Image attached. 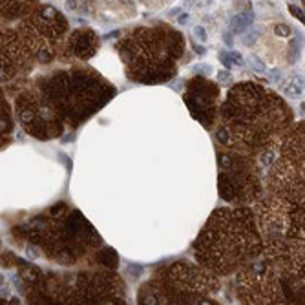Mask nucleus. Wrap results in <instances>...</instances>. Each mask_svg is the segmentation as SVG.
Returning a JSON list of instances; mask_svg holds the SVG:
<instances>
[{"mask_svg": "<svg viewBox=\"0 0 305 305\" xmlns=\"http://www.w3.org/2000/svg\"><path fill=\"white\" fill-rule=\"evenodd\" d=\"M220 194L234 205L254 203L262 197L260 168L248 156L220 154Z\"/></svg>", "mask_w": 305, "mask_h": 305, "instance_id": "nucleus-7", "label": "nucleus"}, {"mask_svg": "<svg viewBox=\"0 0 305 305\" xmlns=\"http://www.w3.org/2000/svg\"><path fill=\"white\" fill-rule=\"evenodd\" d=\"M269 77H271V81H274V82H280L281 81V73L278 72V70H272L271 75H269Z\"/></svg>", "mask_w": 305, "mask_h": 305, "instance_id": "nucleus-15", "label": "nucleus"}, {"mask_svg": "<svg viewBox=\"0 0 305 305\" xmlns=\"http://www.w3.org/2000/svg\"><path fill=\"white\" fill-rule=\"evenodd\" d=\"M225 42H227V44H229V46H232V42H234V40H232V33H227V35H225Z\"/></svg>", "mask_w": 305, "mask_h": 305, "instance_id": "nucleus-20", "label": "nucleus"}, {"mask_svg": "<svg viewBox=\"0 0 305 305\" xmlns=\"http://www.w3.org/2000/svg\"><path fill=\"white\" fill-rule=\"evenodd\" d=\"M119 2H121V4H124V6H126V4H128V6L134 4V0H119Z\"/></svg>", "mask_w": 305, "mask_h": 305, "instance_id": "nucleus-21", "label": "nucleus"}, {"mask_svg": "<svg viewBox=\"0 0 305 305\" xmlns=\"http://www.w3.org/2000/svg\"><path fill=\"white\" fill-rule=\"evenodd\" d=\"M188 20H190V17H188V15H179V19H177V22H179V24H183V26H185L186 24V22H188Z\"/></svg>", "mask_w": 305, "mask_h": 305, "instance_id": "nucleus-18", "label": "nucleus"}, {"mask_svg": "<svg viewBox=\"0 0 305 305\" xmlns=\"http://www.w3.org/2000/svg\"><path fill=\"white\" fill-rule=\"evenodd\" d=\"M276 33H278V35H287V33H289V28H281V26H278V28H276Z\"/></svg>", "mask_w": 305, "mask_h": 305, "instance_id": "nucleus-19", "label": "nucleus"}, {"mask_svg": "<svg viewBox=\"0 0 305 305\" xmlns=\"http://www.w3.org/2000/svg\"><path fill=\"white\" fill-rule=\"evenodd\" d=\"M66 10L75 11L77 10V0H66Z\"/></svg>", "mask_w": 305, "mask_h": 305, "instance_id": "nucleus-17", "label": "nucleus"}, {"mask_svg": "<svg viewBox=\"0 0 305 305\" xmlns=\"http://www.w3.org/2000/svg\"><path fill=\"white\" fill-rule=\"evenodd\" d=\"M280 88L289 99H300L303 95V79L300 75H289L285 81H280Z\"/></svg>", "mask_w": 305, "mask_h": 305, "instance_id": "nucleus-8", "label": "nucleus"}, {"mask_svg": "<svg viewBox=\"0 0 305 305\" xmlns=\"http://www.w3.org/2000/svg\"><path fill=\"white\" fill-rule=\"evenodd\" d=\"M220 112L218 141L245 156H256L265 150L292 123L291 108L283 99L254 82L234 86Z\"/></svg>", "mask_w": 305, "mask_h": 305, "instance_id": "nucleus-1", "label": "nucleus"}, {"mask_svg": "<svg viewBox=\"0 0 305 305\" xmlns=\"http://www.w3.org/2000/svg\"><path fill=\"white\" fill-rule=\"evenodd\" d=\"M229 57L232 59V61L236 62V64H238V66H243V57H241V55H239L238 52H230V53H229Z\"/></svg>", "mask_w": 305, "mask_h": 305, "instance_id": "nucleus-13", "label": "nucleus"}, {"mask_svg": "<svg viewBox=\"0 0 305 305\" xmlns=\"http://www.w3.org/2000/svg\"><path fill=\"white\" fill-rule=\"evenodd\" d=\"M292 281L303 283L287 276L265 254H260L236 272V291L241 303H287L281 287Z\"/></svg>", "mask_w": 305, "mask_h": 305, "instance_id": "nucleus-6", "label": "nucleus"}, {"mask_svg": "<svg viewBox=\"0 0 305 305\" xmlns=\"http://www.w3.org/2000/svg\"><path fill=\"white\" fill-rule=\"evenodd\" d=\"M262 254L281 272L303 281V205L281 197H260L254 207Z\"/></svg>", "mask_w": 305, "mask_h": 305, "instance_id": "nucleus-3", "label": "nucleus"}, {"mask_svg": "<svg viewBox=\"0 0 305 305\" xmlns=\"http://www.w3.org/2000/svg\"><path fill=\"white\" fill-rule=\"evenodd\" d=\"M195 258L214 274H234L262 254L254 212L247 207L218 209L195 241Z\"/></svg>", "mask_w": 305, "mask_h": 305, "instance_id": "nucleus-2", "label": "nucleus"}, {"mask_svg": "<svg viewBox=\"0 0 305 305\" xmlns=\"http://www.w3.org/2000/svg\"><path fill=\"white\" fill-rule=\"evenodd\" d=\"M269 146L274 161L267 167V188L276 197L303 205V123L289 126Z\"/></svg>", "mask_w": 305, "mask_h": 305, "instance_id": "nucleus-5", "label": "nucleus"}, {"mask_svg": "<svg viewBox=\"0 0 305 305\" xmlns=\"http://www.w3.org/2000/svg\"><path fill=\"white\" fill-rule=\"evenodd\" d=\"M291 11H292V15H296V19H298V20H303V13L300 11V8H296V6H291Z\"/></svg>", "mask_w": 305, "mask_h": 305, "instance_id": "nucleus-16", "label": "nucleus"}, {"mask_svg": "<svg viewBox=\"0 0 305 305\" xmlns=\"http://www.w3.org/2000/svg\"><path fill=\"white\" fill-rule=\"evenodd\" d=\"M106 2H108V4H110V2H114V0H106Z\"/></svg>", "mask_w": 305, "mask_h": 305, "instance_id": "nucleus-22", "label": "nucleus"}, {"mask_svg": "<svg viewBox=\"0 0 305 305\" xmlns=\"http://www.w3.org/2000/svg\"><path fill=\"white\" fill-rule=\"evenodd\" d=\"M247 62H248V66L252 68L254 72H258V73H265V62H263L262 59H258L256 55H254V53H250V55H248Z\"/></svg>", "mask_w": 305, "mask_h": 305, "instance_id": "nucleus-10", "label": "nucleus"}, {"mask_svg": "<svg viewBox=\"0 0 305 305\" xmlns=\"http://www.w3.org/2000/svg\"><path fill=\"white\" fill-rule=\"evenodd\" d=\"M214 272L190 263H174L159 271L139 292L141 303H212L218 291Z\"/></svg>", "mask_w": 305, "mask_h": 305, "instance_id": "nucleus-4", "label": "nucleus"}, {"mask_svg": "<svg viewBox=\"0 0 305 305\" xmlns=\"http://www.w3.org/2000/svg\"><path fill=\"white\" fill-rule=\"evenodd\" d=\"M254 22V15L250 13V11H243V13H238L234 15L232 19H230V33H236V35H241L245 33V31H248L250 29V26H252Z\"/></svg>", "mask_w": 305, "mask_h": 305, "instance_id": "nucleus-9", "label": "nucleus"}, {"mask_svg": "<svg viewBox=\"0 0 305 305\" xmlns=\"http://www.w3.org/2000/svg\"><path fill=\"white\" fill-rule=\"evenodd\" d=\"M192 33H194V37L199 40V42H207L209 40V35H207V29L203 28V26H194V29H192Z\"/></svg>", "mask_w": 305, "mask_h": 305, "instance_id": "nucleus-11", "label": "nucleus"}, {"mask_svg": "<svg viewBox=\"0 0 305 305\" xmlns=\"http://www.w3.org/2000/svg\"><path fill=\"white\" fill-rule=\"evenodd\" d=\"M218 81L225 82V84H230V82H232V75H230L229 72H220L218 73Z\"/></svg>", "mask_w": 305, "mask_h": 305, "instance_id": "nucleus-12", "label": "nucleus"}, {"mask_svg": "<svg viewBox=\"0 0 305 305\" xmlns=\"http://www.w3.org/2000/svg\"><path fill=\"white\" fill-rule=\"evenodd\" d=\"M256 37H258V33H256V31H254V33H248L247 37L243 38V44H245V46H252V44H254V40H256Z\"/></svg>", "mask_w": 305, "mask_h": 305, "instance_id": "nucleus-14", "label": "nucleus"}]
</instances>
